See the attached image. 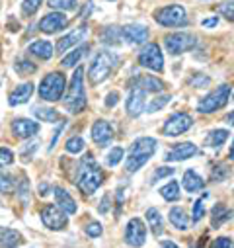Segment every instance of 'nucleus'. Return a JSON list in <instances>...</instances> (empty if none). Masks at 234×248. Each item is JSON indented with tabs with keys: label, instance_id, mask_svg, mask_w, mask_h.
I'll use <instances>...</instances> for the list:
<instances>
[{
	"label": "nucleus",
	"instance_id": "aec40b11",
	"mask_svg": "<svg viewBox=\"0 0 234 248\" xmlns=\"http://www.w3.org/2000/svg\"><path fill=\"white\" fill-rule=\"evenodd\" d=\"M12 131L16 137L20 139H28V137H33L37 131H39V125L31 119H26V117H18L12 121Z\"/></svg>",
	"mask_w": 234,
	"mask_h": 248
},
{
	"label": "nucleus",
	"instance_id": "79ce46f5",
	"mask_svg": "<svg viewBox=\"0 0 234 248\" xmlns=\"http://www.w3.org/2000/svg\"><path fill=\"white\" fill-rule=\"evenodd\" d=\"M49 6L57 10H74L76 0H49Z\"/></svg>",
	"mask_w": 234,
	"mask_h": 248
},
{
	"label": "nucleus",
	"instance_id": "e433bc0d",
	"mask_svg": "<svg viewBox=\"0 0 234 248\" xmlns=\"http://www.w3.org/2000/svg\"><path fill=\"white\" fill-rule=\"evenodd\" d=\"M14 69H16V73L18 75H31V73H35L37 71V67L33 65V63H29V61H16L14 63Z\"/></svg>",
	"mask_w": 234,
	"mask_h": 248
},
{
	"label": "nucleus",
	"instance_id": "a878e982",
	"mask_svg": "<svg viewBox=\"0 0 234 248\" xmlns=\"http://www.w3.org/2000/svg\"><path fill=\"white\" fill-rule=\"evenodd\" d=\"M168 219H170V223H172L176 229H178V231H186V229H190L188 213H186L182 207H172Z\"/></svg>",
	"mask_w": 234,
	"mask_h": 248
},
{
	"label": "nucleus",
	"instance_id": "5701e85b",
	"mask_svg": "<svg viewBox=\"0 0 234 248\" xmlns=\"http://www.w3.org/2000/svg\"><path fill=\"white\" fill-rule=\"evenodd\" d=\"M31 94H33V84L31 82H24V84H20L18 88L12 90L8 102H10V106H20V104H26L31 98Z\"/></svg>",
	"mask_w": 234,
	"mask_h": 248
},
{
	"label": "nucleus",
	"instance_id": "a211bd4d",
	"mask_svg": "<svg viewBox=\"0 0 234 248\" xmlns=\"http://www.w3.org/2000/svg\"><path fill=\"white\" fill-rule=\"evenodd\" d=\"M199 153V149L193 143H180V145H174L172 151L164 156L168 162H180V160H188L191 156H195Z\"/></svg>",
	"mask_w": 234,
	"mask_h": 248
},
{
	"label": "nucleus",
	"instance_id": "ddd939ff",
	"mask_svg": "<svg viewBox=\"0 0 234 248\" xmlns=\"http://www.w3.org/2000/svg\"><path fill=\"white\" fill-rule=\"evenodd\" d=\"M119 33H121V39L129 45H143L146 39H148V28L143 26V24H127L123 28H119Z\"/></svg>",
	"mask_w": 234,
	"mask_h": 248
},
{
	"label": "nucleus",
	"instance_id": "f704fd0d",
	"mask_svg": "<svg viewBox=\"0 0 234 248\" xmlns=\"http://www.w3.org/2000/svg\"><path fill=\"white\" fill-rule=\"evenodd\" d=\"M228 174H230V168L224 162H219L211 172V182H222L224 178H228Z\"/></svg>",
	"mask_w": 234,
	"mask_h": 248
},
{
	"label": "nucleus",
	"instance_id": "f257e3e1",
	"mask_svg": "<svg viewBox=\"0 0 234 248\" xmlns=\"http://www.w3.org/2000/svg\"><path fill=\"white\" fill-rule=\"evenodd\" d=\"M154 151H156V139H152V137H139L137 141H133V145L129 149L127 162H125V172L135 174L139 168H143L152 158Z\"/></svg>",
	"mask_w": 234,
	"mask_h": 248
},
{
	"label": "nucleus",
	"instance_id": "49530a36",
	"mask_svg": "<svg viewBox=\"0 0 234 248\" xmlns=\"http://www.w3.org/2000/svg\"><path fill=\"white\" fill-rule=\"evenodd\" d=\"M203 215H205V205H203L201 200H197L193 203V223H199L203 219Z\"/></svg>",
	"mask_w": 234,
	"mask_h": 248
},
{
	"label": "nucleus",
	"instance_id": "2f4dec72",
	"mask_svg": "<svg viewBox=\"0 0 234 248\" xmlns=\"http://www.w3.org/2000/svg\"><path fill=\"white\" fill-rule=\"evenodd\" d=\"M102 41L105 45H117L121 41V33H119V28H115V26H109L105 28V31L102 33Z\"/></svg>",
	"mask_w": 234,
	"mask_h": 248
},
{
	"label": "nucleus",
	"instance_id": "20e7f679",
	"mask_svg": "<svg viewBox=\"0 0 234 248\" xmlns=\"http://www.w3.org/2000/svg\"><path fill=\"white\" fill-rule=\"evenodd\" d=\"M117 67V57L109 51H102L94 57L90 71H88V78L92 84H100L103 80H107V77L111 75V71Z\"/></svg>",
	"mask_w": 234,
	"mask_h": 248
},
{
	"label": "nucleus",
	"instance_id": "ea45409f",
	"mask_svg": "<svg viewBox=\"0 0 234 248\" xmlns=\"http://www.w3.org/2000/svg\"><path fill=\"white\" fill-rule=\"evenodd\" d=\"M18 196H20V200H22L24 203L29 202V182H28L26 176H22L20 182H18Z\"/></svg>",
	"mask_w": 234,
	"mask_h": 248
},
{
	"label": "nucleus",
	"instance_id": "f8f14e48",
	"mask_svg": "<svg viewBox=\"0 0 234 248\" xmlns=\"http://www.w3.org/2000/svg\"><path fill=\"white\" fill-rule=\"evenodd\" d=\"M125 242L133 248H141L145 242H146V225L139 219V217H133L127 227H125Z\"/></svg>",
	"mask_w": 234,
	"mask_h": 248
},
{
	"label": "nucleus",
	"instance_id": "864d4df0",
	"mask_svg": "<svg viewBox=\"0 0 234 248\" xmlns=\"http://www.w3.org/2000/svg\"><path fill=\"white\" fill-rule=\"evenodd\" d=\"M219 24L217 18H209V20H203V28H215Z\"/></svg>",
	"mask_w": 234,
	"mask_h": 248
},
{
	"label": "nucleus",
	"instance_id": "f3484780",
	"mask_svg": "<svg viewBox=\"0 0 234 248\" xmlns=\"http://www.w3.org/2000/svg\"><path fill=\"white\" fill-rule=\"evenodd\" d=\"M53 196H55V205L57 207H61L67 215H74L76 213V202H74V198L65 190V188H61V186H55L53 188Z\"/></svg>",
	"mask_w": 234,
	"mask_h": 248
},
{
	"label": "nucleus",
	"instance_id": "5fc2aeb1",
	"mask_svg": "<svg viewBox=\"0 0 234 248\" xmlns=\"http://www.w3.org/2000/svg\"><path fill=\"white\" fill-rule=\"evenodd\" d=\"M160 248H180V246L176 244V242H172V240H162L160 242Z\"/></svg>",
	"mask_w": 234,
	"mask_h": 248
},
{
	"label": "nucleus",
	"instance_id": "c03bdc74",
	"mask_svg": "<svg viewBox=\"0 0 234 248\" xmlns=\"http://www.w3.org/2000/svg\"><path fill=\"white\" fill-rule=\"evenodd\" d=\"M14 162V153L10 149H0V168H6Z\"/></svg>",
	"mask_w": 234,
	"mask_h": 248
},
{
	"label": "nucleus",
	"instance_id": "9d476101",
	"mask_svg": "<svg viewBox=\"0 0 234 248\" xmlns=\"http://www.w3.org/2000/svg\"><path fill=\"white\" fill-rule=\"evenodd\" d=\"M191 125H193V117L190 113H184V111L182 113H174L164 123L162 133L168 135V137H178V135H184L186 131H190Z\"/></svg>",
	"mask_w": 234,
	"mask_h": 248
},
{
	"label": "nucleus",
	"instance_id": "dca6fc26",
	"mask_svg": "<svg viewBox=\"0 0 234 248\" xmlns=\"http://www.w3.org/2000/svg\"><path fill=\"white\" fill-rule=\"evenodd\" d=\"M86 33H88V28H86V26H80L78 30H74V31L63 35L61 39L57 41V53H67V51H71L73 47H76L78 43H82V39L86 37Z\"/></svg>",
	"mask_w": 234,
	"mask_h": 248
},
{
	"label": "nucleus",
	"instance_id": "a18cd8bd",
	"mask_svg": "<svg viewBox=\"0 0 234 248\" xmlns=\"http://www.w3.org/2000/svg\"><path fill=\"white\" fill-rule=\"evenodd\" d=\"M209 82H211V78H209L207 75H203V73L193 75V77H191V80H190V84H191V86H195V88H203V86H207Z\"/></svg>",
	"mask_w": 234,
	"mask_h": 248
},
{
	"label": "nucleus",
	"instance_id": "c9c22d12",
	"mask_svg": "<svg viewBox=\"0 0 234 248\" xmlns=\"http://www.w3.org/2000/svg\"><path fill=\"white\" fill-rule=\"evenodd\" d=\"M123 156H125V151H123L121 147H113V149L109 151L105 162H107V166H117V164L123 160Z\"/></svg>",
	"mask_w": 234,
	"mask_h": 248
},
{
	"label": "nucleus",
	"instance_id": "a19ab883",
	"mask_svg": "<svg viewBox=\"0 0 234 248\" xmlns=\"http://www.w3.org/2000/svg\"><path fill=\"white\" fill-rule=\"evenodd\" d=\"M41 6V0H24L22 2V14L24 16H33Z\"/></svg>",
	"mask_w": 234,
	"mask_h": 248
},
{
	"label": "nucleus",
	"instance_id": "603ef678",
	"mask_svg": "<svg viewBox=\"0 0 234 248\" xmlns=\"http://www.w3.org/2000/svg\"><path fill=\"white\" fill-rule=\"evenodd\" d=\"M107 207H109V196H105V198H103V202H100L98 211H100V213H105V211H107Z\"/></svg>",
	"mask_w": 234,
	"mask_h": 248
},
{
	"label": "nucleus",
	"instance_id": "c85d7f7f",
	"mask_svg": "<svg viewBox=\"0 0 234 248\" xmlns=\"http://www.w3.org/2000/svg\"><path fill=\"white\" fill-rule=\"evenodd\" d=\"M84 55H88V45H80V47L73 49V51L63 59V67H67V69L74 67V65L78 63V61H82V59H84Z\"/></svg>",
	"mask_w": 234,
	"mask_h": 248
},
{
	"label": "nucleus",
	"instance_id": "3c124183",
	"mask_svg": "<svg viewBox=\"0 0 234 248\" xmlns=\"http://www.w3.org/2000/svg\"><path fill=\"white\" fill-rule=\"evenodd\" d=\"M119 92H109L107 94V98H105V106L107 108H113V106H117V104H119Z\"/></svg>",
	"mask_w": 234,
	"mask_h": 248
},
{
	"label": "nucleus",
	"instance_id": "4c0bfd02",
	"mask_svg": "<svg viewBox=\"0 0 234 248\" xmlns=\"http://www.w3.org/2000/svg\"><path fill=\"white\" fill-rule=\"evenodd\" d=\"M14 180H12V176L10 174H6V172H0V192L2 194H8V192H14Z\"/></svg>",
	"mask_w": 234,
	"mask_h": 248
},
{
	"label": "nucleus",
	"instance_id": "0eeeda50",
	"mask_svg": "<svg viewBox=\"0 0 234 248\" xmlns=\"http://www.w3.org/2000/svg\"><path fill=\"white\" fill-rule=\"evenodd\" d=\"M228 98H230V86L228 84H220L211 94L201 98V102L197 104V109L201 113H215V111H219V109H222L226 106Z\"/></svg>",
	"mask_w": 234,
	"mask_h": 248
},
{
	"label": "nucleus",
	"instance_id": "f03ea898",
	"mask_svg": "<svg viewBox=\"0 0 234 248\" xmlns=\"http://www.w3.org/2000/svg\"><path fill=\"white\" fill-rule=\"evenodd\" d=\"M103 182V174L100 170V166L96 164L94 156L92 155H86L80 162V170H78V188L84 196H92Z\"/></svg>",
	"mask_w": 234,
	"mask_h": 248
},
{
	"label": "nucleus",
	"instance_id": "c756f323",
	"mask_svg": "<svg viewBox=\"0 0 234 248\" xmlns=\"http://www.w3.org/2000/svg\"><path fill=\"white\" fill-rule=\"evenodd\" d=\"M160 196L166 200V202H178L180 200V184L178 182H168L160 188Z\"/></svg>",
	"mask_w": 234,
	"mask_h": 248
},
{
	"label": "nucleus",
	"instance_id": "37998d69",
	"mask_svg": "<svg viewBox=\"0 0 234 248\" xmlns=\"http://www.w3.org/2000/svg\"><path fill=\"white\" fill-rule=\"evenodd\" d=\"M102 232H103L102 223L92 221V223H88V225H86V234H88L90 238H98V236H102Z\"/></svg>",
	"mask_w": 234,
	"mask_h": 248
},
{
	"label": "nucleus",
	"instance_id": "7c9ffc66",
	"mask_svg": "<svg viewBox=\"0 0 234 248\" xmlns=\"http://www.w3.org/2000/svg\"><path fill=\"white\" fill-rule=\"evenodd\" d=\"M228 137H230V135H228L226 129H213V131L207 135L205 145H207V147H220Z\"/></svg>",
	"mask_w": 234,
	"mask_h": 248
},
{
	"label": "nucleus",
	"instance_id": "09e8293b",
	"mask_svg": "<svg viewBox=\"0 0 234 248\" xmlns=\"http://www.w3.org/2000/svg\"><path fill=\"white\" fill-rule=\"evenodd\" d=\"M176 170L174 168H170V166H160L158 170H156V174H154V178H152V182H156V180H160V178H164V176H172Z\"/></svg>",
	"mask_w": 234,
	"mask_h": 248
},
{
	"label": "nucleus",
	"instance_id": "412c9836",
	"mask_svg": "<svg viewBox=\"0 0 234 248\" xmlns=\"http://www.w3.org/2000/svg\"><path fill=\"white\" fill-rule=\"evenodd\" d=\"M131 86H135V88H141L143 92H148V94H152V92H162V90H164V82H162L160 78L152 77V75L135 77V80L131 82Z\"/></svg>",
	"mask_w": 234,
	"mask_h": 248
},
{
	"label": "nucleus",
	"instance_id": "72a5a7b5",
	"mask_svg": "<svg viewBox=\"0 0 234 248\" xmlns=\"http://www.w3.org/2000/svg\"><path fill=\"white\" fill-rule=\"evenodd\" d=\"M168 102H170V94H160V96H156L154 100H150V102H148V106H145V111L154 113V111L162 109V108H164Z\"/></svg>",
	"mask_w": 234,
	"mask_h": 248
},
{
	"label": "nucleus",
	"instance_id": "6e6552de",
	"mask_svg": "<svg viewBox=\"0 0 234 248\" xmlns=\"http://www.w3.org/2000/svg\"><path fill=\"white\" fill-rule=\"evenodd\" d=\"M164 45L170 55H184L197 47V37L188 31H178V33H170L164 39Z\"/></svg>",
	"mask_w": 234,
	"mask_h": 248
},
{
	"label": "nucleus",
	"instance_id": "052dcab7",
	"mask_svg": "<svg viewBox=\"0 0 234 248\" xmlns=\"http://www.w3.org/2000/svg\"><path fill=\"white\" fill-rule=\"evenodd\" d=\"M232 100H234V96H232Z\"/></svg>",
	"mask_w": 234,
	"mask_h": 248
},
{
	"label": "nucleus",
	"instance_id": "cd10ccee",
	"mask_svg": "<svg viewBox=\"0 0 234 248\" xmlns=\"http://www.w3.org/2000/svg\"><path fill=\"white\" fill-rule=\"evenodd\" d=\"M22 242V234L14 229H0V244L4 248H14Z\"/></svg>",
	"mask_w": 234,
	"mask_h": 248
},
{
	"label": "nucleus",
	"instance_id": "de8ad7c7",
	"mask_svg": "<svg viewBox=\"0 0 234 248\" xmlns=\"http://www.w3.org/2000/svg\"><path fill=\"white\" fill-rule=\"evenodd\" d=\"M211 248H234V242H232L230 238H226V236H219V238L211 244Z\"/></svg>",
	"mask_w": 234,
	"mask_h": 248
},
{
	"label": "nucleus",
	"instance_id": "b1692460",
	"mask_svg": "<svg viewBox=\"0 0 234 248\" xmlns=\"http://www.w3.org/2000/svg\"><path fill=\"white\" fill-rule=\"evenodd\" d=\"M230 217H232V211L226 209V205L217 203V205L211 209V227H213V229H219V227H222L226 221H230Z\"/></svg>",
	"mask_w": 234,
	"mask_h": 248
},
{
	"label": "nucleus",
	"instance_id": "bf43d9fd",
	"mask_svg": "<svg viewBox=\"0 0 234 248\" xmlns=\"http://www.w3.org/2000/svg\"><path fill=\"white\" fill-rule=\"evenodd\" d=\"M191 248H201V246H199V244H195V246H191Z\"/></svg>",
	"mask_w": 234,
	"mask_h": 248
},
{
	"label": "nucleus",
	"instance_id": "13d9d810",
	"mask_svg": "<svg viewBox=\"0 0 234 248\" xmlns=\"http://www.w3.org/2000/svg\"><path fill=\"white\" fill-rule=\"evenodd\" d=\"M228 156H230V160H234V141H232V147H230V153H228Z\"/></svg>",
	"mask_w": 234,
	"mask_h": 248
},
{
	"label": "nucleus",
	"instance_id": "423d86ee",
	"mask_svg": "<svg viewBox=\"0 0 234 248\" xmlns=\"http://www.w3.org/2000/svg\"><path fill=\"white\" fill-rule=\"evenodd\" d=\"M154 20L164 28H180V26H188V12L180 4H172L158 8L154 12Z\"/></svg>",
	"mask_w": 234,
	"mask_h": 248
},
{
	"label": "nucleus",
	"instance_id": "473e14b6",
	"mask_svg": "<svg viewBox=\"0 0 234 248\" xmlns=\"http://www.w3.org/2000/svg\"><path fill=\"white\" fill-rule=\"evenodd\" d=\"M33 115H35L37 119H41V121H47V123L58 121V113H57L55 109H51V108H35V109H33Z\"/></svg>",
	"mask_w": 234,
	"mask_h": 248
},
{
	"label": "nucleus",
	"instance_id": "6e6d98bb",
	"mask_svg": "<svg viewBox=\"0 0 234 248\" xmlns=\"http://www.w3.org/2000/svg\"><path fill=\"white\" fill-rule=\"evenodd\" d=\"M226 123H228V125H232V127H234V109H232V111L226 115Z\"/></svg>",
	"mask_w": 234,
	"mask_h": 248
},
{
	"label": "nucleus",
	"instance_id": "1a4fd4ad",
	"mask_svg": "<svg viewBox=\"0 0 234 248\" xmlns=\"http://www.w3.org/2000/svg\"><path fill=\"white\" fill-rule=\"evenodd\" d=\"M139 63L145 69H150L154 73H162L164 71V55H162V49L156 43L145 45L143 51L139 53Z\"/></svg>",
	"mask_w": 234,
	"mask_h": 248
},
{
	"label": "nucleus",
	"instance_id": "bb28decb",
	"mask_svg": "<svg viewBox=\"0 0 234 248\" xmlns=\"http://www.w3.org/2000/svg\"><path fill=\"white\" fill-rule=\"evenodd\" d=\"M29 53L35 55V57H39V59H43V61H47V59H51V55H53V45H51L49 41L39 39V41H33V43L29 45Z\"/></svg>",
	"mask_w": 234,
	"mask_h": 248
},
{
	"label": "nucleus",
	"instance_id": "8fccbe9b",
	"mask_svg": "<svg viewBox=\"0 0 234 248\" xmlns=\"http://www.w3.org/2000/svg\"><path fill=\"white\" fill-rule=\"evenodd\" d=\"M219 12L234 22V4H222V6H219Z\"/></svg>",
	"mask_w": 234,
	"mask_h": 248
},
{
	"label": "nucleus",
	"instance_id": "393cba45",
	"mask_svg": "<svg viewBox=\"0 0 234 248\" xmlns=\"http://www.w3.org/2000/svg\"><path fill=\"white\" fill-rule=\"evenodd\" d=\"M145 217H146V221H148V227H150L152 234H154V236H160V234L164 232V219H162L160 211H158L156 207H148L146 213H145Z\"/></svg>",
	"mask_w": 234,
	"mask_h": 248
},
{
	"label": "nucleus",
	"instance_id": "4be33fe9",
	"mask_svg": "<svg viewBox=\"0 0 234 248\" xmlns=\"http://www.w3.org/2000/svg\"><path fill=\"white\" fill-rule=\"evenodd\" d=\"M182 186L186 188V192L195 194V192H201V190L205 188V180H203L195 170H186V172H184Z\"/></svg>",
	"mask_w": 234,
	"mask_h": 248
},
{
	"label": "nucleus",
	"instance_id": "7ed1b4c3",
	"mask_svg": "<svg viewBox=\"0 0 234 248\" xmlns=\"http://www.w3.org/2000/svg\"><path fill=\"white\" fill-rule=\"evenodd\" d=\"M84 69L78 67L71 78L69 94L65 98V106L69 113H80L86 108V92H84Z\"/></svg>",
	"mask_w": 234,
	"mask_h": 248
},
{
	"label": "nucleus",
	"instance_id": "9b49d317",
	"mask_svg": "<svg viewBox=\"0 0 234 248\" xmlns=\"http://www.w3.org/2000/svg\"><path fill=\"white\" fill-rule=\"evenodd\" d=\"M41 223L51 231H61L67 227V213L57 205H45L41 209Z\"/></svg>",
	"mask_w": 234,
	"mask_h": 248
},
{
	"label": "nucleus",
	"instance_id": "4d7b16f0",
	"mask_svg": "<svg viewBox=\"0 0 234 248\" xmlns=\"http://www.w3.org/2000/svg\"><path fill=\"white\" fill-rule=\"evenodd\" d=\"M47 188H49L47 184H41V190H39V194H41V196H45V194H47Z\"/></svg>",
	"mask_w": 234,
	"mask_h": 248
},
{
	"label": "nucleus",
	"instance_id": "6ab92c4d",
	"mask_svg": "<svg viewBox=\"0 0 234 248\" xmlns=\"http://www.w3.org/2000/svg\"><path fill=\"white\" fill-rule=\"evenodd\" d=\"M145 96H146V92H143L141 88H131V92H129V98H127V113L131 115V117H139L143 111H145Z\"/></svg>",
	"mask_w": 234,
	"mask_h": 248
},
{
	"label": "nucleus",
	"instance_id": "39448f33",
	"mask_svg": "<svg viewBox=\"0 0 234 248\" xmlns=\"http://www.w3.org/2000/svg\"><path fill=\"white\" fill-rule=\"evenodd\" d=\"M65 86H67V78L63 73H49L39 84V98H43L45 102L61 100L65 94Z\"/></svg>",
	"mask_w": 234,
	"mask_h": 248
},
{
	"label": "nucleus",
	"instance_id": "2eb2a0df",
	"mask_svg": "<svg viewBox=\"0 0 234 248\" xmlns=\"http://www.w3.org/2000/svg\"><path fill=\"white\" fill-rule=\"evenodd\" d=\"M113 127L109 125L107 121L103 119H98L94 125H92V141L98 145V147H107L111 141H113Z\"/></svg>",
	"mask_w": 234,
	"mask_h": 248
},
{
	"label": "nucleus",
	"instance_id": "4468645a",
	"mask_svg": "<svg viewBox=\"0 0 234 248\" xmlns=\"http://www.w3.org/2000/svg\"><path fill=\"white\" fill-rule=\"evenodd\" d=\"M69 26V18L63 12H49L47 16L41 18L39 22V30L43 33H55V31H61Z\"/></svg>",
	"mask_w": 234,
	"mask_h": 248
},
{
	"label": "nucleus",
	"instance_id": "58836bf2",
	"mask_svg": "<svg viewBox=\"0 0 234 248\" xmlns=\"http://www.w3.org/2000/svg\"><path fill=\"white\" fill-rule=\"evenodd\" d=\"M67 151H69L71 155L82 153V151H84V139H82V137H71V139L67 141Z\"/></svg>",
	"mask_w": 234,
	"mask_h": 248
}]
</instances>
